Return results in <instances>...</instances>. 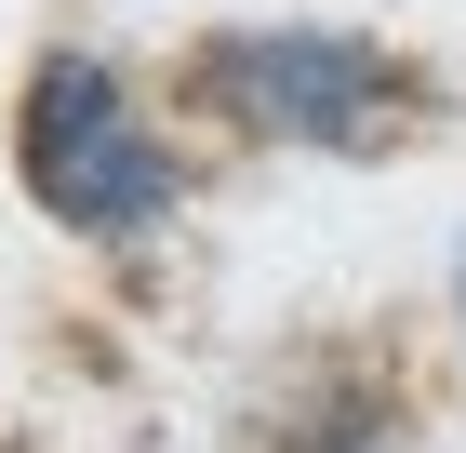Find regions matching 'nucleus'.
Masks as SVG:
<instances>
[{
    "label": "nucleus",
    "instance_id": "f257e3e1",
    "mask_svg": "<svg viewBox=\"0 0 466 453\" xmlns=\"http://www.w3.org/2000/svg\"><path fill=\"white\" fill-rule=\"evenodd\" d=\"M187 107H214L227 134H267V147L373 160V147L427 134V67L360 27H214L187 54Z\"/></svg>",
    "mask_w": 466,
    "mask_h": 453
},
{
    "label": "nucleus",
    "instance_id": "f03ea898",
    "mask_svg": "<svg viewBox=\"0 0 466 453\" xmlns=\"http://www.w3.org/2000/svg\"><path fill=\"white\" fill-rule=\"evenodd\" d=\"M14 174H27V201L54 213L67 241H147V227H174V201H187L160 120L134 107V80H120L107 54H40L27 67Z\"/></svg>",
    "mask_w": 466,
    "mask_h": 453
},
{
    "label": "nucleus",
    "instance_id": "7ed1b4c3",
    "mask_svg": "<svg viewBox=\"0 0 466 453\" xmlns=\"http://www.w3.org/2000/svg\"><path fill=\"white\" fill-rule=\"evenodd\" d=\"M387 427H400V400H387V386H333L320 414L267 427V453H387Z\"/></svg>",
    "mask_w": 466,
    "mask_h": 453
},
{
    "label": "nucleus",
    "instance_id": "20e7f679",
    "mask_svg": "<svg viewBox=\"0 0 466 453\" xmlns=\"http://www.w3.org/2000/svg\"><path fill=\"white\" fill-rule=\"evenodd\" d=\"M453 307H466V267H453Z\"/></svg>",
    "mask_w": 466,
    "mask_h": 453
}]
</instances>
